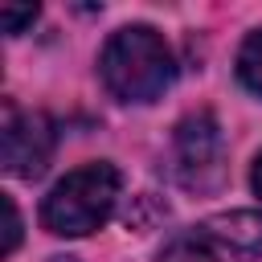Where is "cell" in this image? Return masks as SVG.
<instances>
[{
    "mask_svg": "<svg viewBox=\"0 0 262 262\" xmlns=\"http://www.w3.org/2000/svg\"><path fill=\"white\" fill-rule=\"evenodd\" d=\"M98 74L119 102H156L176 82V57L151 25H123L106 37Z\"/></svg>",
    "mask_w": 262,
    "mask_h": 262,
    "instance_id": "obj_1",
    "label": "cell"
},
{
    "mask_svg": "<svg viewBox=\"0 0 262 262\" xmlns=\"http://www.w3.org/2000/svg\"><path fill=\"white\" fill-rule=\"evenodd\" d=\"M119 188H123V176L115 164H106V160L82 164L45 192L41 225L53 237H86L111 221V213L119 205Z\"/></svg>",
    "mask_w": 262,
    "mask_h": 262,
    "instance_id": "obj_2",
    "label": "cell"
},
{
    "mask_svg": "<svg viewBox=\"0 0 262 262\" xmlns=\"http://www.w3.org/2000/svg\"><path fill=\"white\" fill-rule=\"evenodd\" d=\"M160 262H262V213H213L168 237Z\"/></svg>",
    "mask_w": 262,
    "mask_h": 262,
    "instance_id": "obj_3",
    "label": "cell"
},
{
    "mask_svg": "<svg viewBox=\"0 0 262 262\" xmlns=\"http://www.w3.org/2000/svg\"><path fill=\"white\" fill-rule=\"evenodd\" d=\"M172 172L192 192H213L225 180V139L213 111H196L180 119L172 139Z\"/></svg>",
    "mask_w": 262,
    "mask_h": 262,
    "instance_id": "obj_4",
    "label": "cell"
},
{
    "mask_svg": "<svg viewBox=\"0 0 262 262\" xmlns=\"http://www.w3.org/2000/svg\"><path fill=\"white\" fill-rule=\"evenodd\" d=\"M57 147L53 119L41 111H20L4 102V131H0V151H4V172L20 180H37Z\"/></svg>",
    "mask_w": 262,
    "mask_h": 262,
    "instance_id": "obj_5",
    "label": "cell"
},
{
    "mask_svg": "<svg viewBox=\"0 0 262 262\" xmlns=\"http://www.w3.org/2000/svg\"><path fill=\"white\" fill-rule=\"evenodd\" d=\"M237 82H242L250 94L262 98V29L250 33V37L242 41V49H237Z\"/></svg>",
    "mask_w": 262,
    "mask_h": 262,
    "instance_id": "obj_6",
    "label": "cell"
},
{
    "mask_svg": "<svg viewBox=\"0 0 262 262\" xmlns=\"http://www.w3.org/2000/svg\"><path fill=\"white\" fill-rule=\"evenodd\" d=\"M37 20V4H0V25L8 37H20Z\"/></svg>",
    "mask_w": 262,
    "mask_h": 262,
    "instance_id": "obj_7",
    "label": "cell"
},
{
    "mask_svg": "<svg viewBox=\"0 0 262 262\" xmlns=\"http://www.w3.org/2000/svg\"><path fill=\"white\" fill-rule=\"evenodd\" d=\"M4 217H8V229H4V254H12L16 242H20V213H16V201H12V196H4Z\"/></svg>",
    "mask_w": 262,
    "mask_h": 262,
    "instance_id": "obj_8",
    "label": "cell"
},
{
    "mask_svg": "<svg viewBox=\"0 0 262 262\" xmlns=\"http://www.w3.org/2000/svg\"><path fill=\"white\" fill-rule=\"evenodd\" d=\"M250 188H254V196L262 201V151H258V160H254V172H250Z\"/></svg>",
    "mask_w": 262,
    "mask_h": 262,
    "instance_id": "obj_9",
    "label": "cell"
},
{
    "mask_svg": "<svg viewBox=\"0 0 262 262\" xmlns=\"http://www.w3.org/2000/svg\"><path fill=\"white\" fill-rule=\"evenodd\" d=\"M49 262H74V258H49Z\"/></svg>",
    "mask_w": 262,
    "mask_h": 262,
    "instance_id": "obj_10",
    "label": "cell"
}]
</instances>
